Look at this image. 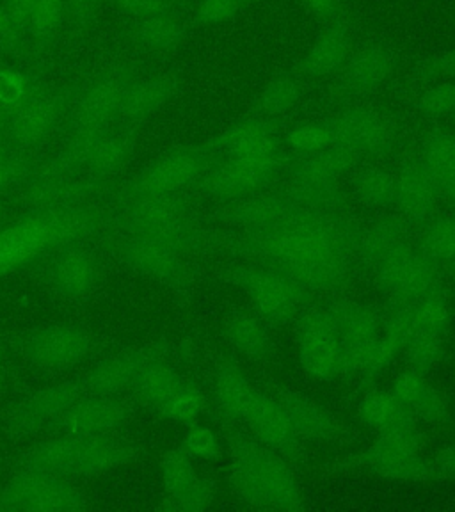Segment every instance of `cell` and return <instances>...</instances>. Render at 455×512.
<instances>
[{
  "mask_svg": "<svg viewBox=\"0 0 455 512\" xmlns=\"http://www.w3.org/2000/svg\"><path fill=\"white\" fill-rule=\"evenodd\" d=\"M219 249L313 292H342L363 260L365 228L347 210L315 207L285 187L219 205Z\"/></svg>",
  "mask_w": 455,
  "mask_h": 512,
  "instance_id": "obj_1",
  "label": "cell"
},
{
  "mask_svg": "<svg viewBox=\"0 0 455 512\" xmlns=\"http://www.w3.org/2000/svg\"><path fill=\"white\" fill-rule=\"evenodd\" d=\"M408 226L404 219L384 217L363 235V260L388 303L416 304L445 288L440 265L409 239Z\"/></svg>",
  "mask_w": 455,
  "mask_h": 512,
  "instance_id": "obj_2",
  "label": "cell"
},
{
  "mask_svg": "<svg viewBox=\"0 0 455 512\" xmlns=\"http://www.w3.org/2000/svg\"><path fill=\"white\" fill-rule=\"evenodd\" d=\"M102 224V212L91 205L29 210L11 226L0 230V276L52 249L88 239Z\"/></svg>",
  "mask_w": 455,
  "mask_h": 512,
  "instance_id": "obj_3",
  "label": "cell"
},
{
  "mask_svg": "<svg viewBox=\"0 0 455 512\" xmlns=\"http://www.w3.org/2000/svg\"><path fill=\"white\" fill-rule=\"evenodd\" d=\"M228 450L230 482L244 504L274 511L303 509V493L288 459L240 432L228 436Z\"/></svg>",
  "mask_w": 455,
  "mask_h": 512,
  "instance_id": "obj_4",
  "label": "cell"
},
{
  "mask_svg": "<svg viewBox=\"0 0 455 512\" xmlns=\"http://www.w3.org/2000/svg\"><path fill=\"white\" fill-rule=\"evenodd\" d=\"M116 207L114 223L123 233L164 240L187 256L210 255L219 249L216 232L196 219L184 192L134 198Z\"/></svg>",
  "mask_w": 455,
  "mask_h": 512,
  "instance_id": "obj_5",
  "label": "cell"
},
{
  "mask_svg": "<svg viewBox=\"0 0 455 512\" xmlns=\"http://www.w3.org/2000/svg\"><path fill=\"white\" fill-rule=\"evenodd\" d=\"M139 454V447L132 441L112 434H61L29 450L22 464L24 468L72 480L118 470L134 463Z\"/></svg>",
  "mask_w": 455,
  "mask_h": 512,
  "instance_id": "obj_6",
  "label": "cell"
},
{
  "mask_svg": "<svg viewBox=\"0 0 455 512\" xmlns=\"http://www.w3.org/2000/svg\"><path fill=\"white\" fill-rule=\"evenodd\" d=\"M216 155L210 139L201 144L173 148L144 166L136 176L121 185L112 198L116 203H121L144 196L185 192L200 180Z\"/></svg>",
  "mask_w": 455,
  "mask_h": 512,
  "instance_id": "obj_7",
  "label": "cell"
},
{
  "mask_svg": "<svg viewBox=\"0 0 455 512\" xmlns=\"http://www.w3.org/2000/svg\"><path fill=\"white\" fill-rule=\"evenodd\" d=\"M219 276L249 296L269 328H285L296 322L297 315L312 297L308 290L278 272L239 260L223 267Z\"/></svg>",
  "mask_w": 455,
  "mask_h": 512,
  "instance_id": "obj_8",
  "label": "cell"
},
{
  "mask_svg": "<svg viewBox=\"0 0 455 512\" xmlns=\"http://www.w3.org/2000/svg\"><path fill=\"white\" fill-rule=\"evenodd\" d=\"M287 168V155L271 159L216 155L192 191L217 205H228L272 189Z\"/></svg>",
  "mask_w": 455,
  "mask_h": 512,
  "instance_id": "obj_9",
  "label": "cell"
},
{
  "mask_svg": "<svg viewBox=\"0 0 455 512\" xmlns=\"http://www.w3.org/2000/svg\"><path fill=\"white\" fill-rule=\"evenodd\" d=\"M358 162H361L358 153L335 144L324 152L297 157L292 164H288L281 187L315 207L347 210V198L340 187V176L356 168Z\"/></svg>",
  "mask_w": 455,
  "mask_h": 512,
  "instance_id": "obj_10",
  "label": "cell"
},
{
  "mask_svg": "<svg viewBox=\"0 0 455 512\" xmlns=\"http://www.w3.org/2000/svg\"><path fill=\"white\" fill-rule=\"evenodd\" d=\"M141 77L137 66L112 63L91 79L80 82L68 112V128L82 132H102L116 123L121 100L128 86Z\"/></svg>",
  "mask_w": 455,
  "mask_h": 512,
  "instance_id": "obj_11",
  "label": "cell"
},
{
  "mask_svg": "<svg viewBox=\"0 0 455 512\" xmlns=\"http://www.w3.org/2000/svg\"><path fill=\"white\" fill-rule=\"evenodd\" d=\"M86 509V496L72 480L24 468L0 491V512H77Z\"/></svg>",
  "mask_w": 455,
  "mask_h": 512,
  "instance_id": "obj_12",
  "label": "cell"
},
{
  "mask_svg": "<svg viewBox=\"0 0 455 512\" xmlns=\"http://www.w3.org/2000/svg\"><path fill=\"white\" fill-rule=\"evenodd\" d=\"M296 324L299 360L304 372L320 381H336L347 376L344 347L328 308L306 304L297 315Z\"/></svg>",
  "mask_w": 455,
  "mask_h": 512,
  "instance_id": "obj_13",
  "label": "cell"
},
{
  "mask_svg": "<svg viewBox=\"0 0 455 512\" xmlns=\"http://www.w3.org/2000/svg\"><path fill=\"white\" fill-rule=\"evenodd\" d=\"M80 82L57 89H41L16 109L6 121V136L16 150L27 153L40 146L57 125L68 118Z\"/></svg>",
  "mask_w": 455,
  "mask_h": 512,
  "instance_id": "obj_14",
  "label": "cell"
},
{
  "mask_svg": "<svg viewBox=\"0 0 455 512\" xmlns=\"http://www.w3.org/2000/svg\"><path fill=\"white\" fill-rule=\"evenodd\" d=\"M96 336L75 322H54L32 329L22 342V356L38 370H64L88 360Z\"/></svg>",
  "mask_w": 455,
  "mask_h": 512,
  "instance_id": "obj_15",
  "label": "cell"
},
{
  "mask_svg": "<svg viewBox=\"0 0 455 512\" xmlns=\"http://www.w3.org/2000/svg\"><path fill=\"white\" fill-rule=\"evenodd\" d=\"M112 251L130 269L160 281L162 285L178 292H187L192 287L194 276L187 260L189 256L164 240L123 233L120 239L114 240Z\"/></svg>",
  "mask_w": 455,
  "mask_h": 512,
  "instance_id": "obj_16",
  "label": "cell"
},
{
  "mask_svg": "<svg viewBox=\"0 0 455 512\" xmlns=\"http://www.w3.org/2000/svg\"><path fill=\"white\" fill-rule=\"evenodd\" d=\"M324 306L335 322L336 333L344 347L347 376L361 377L383 329V310L356 303L340 294H333Z\"/></svg>",
  "mask_w": 455,
  "mask_h": 512,
  "instance_id": "obj_17",
  "label": "cell"
},
{
  "mask_svg": "<svg viewBox=\"0 0 455 512\" xmlns=\"http://www.w3.org/2000/svg\"><path fill=\"white\" fill-rule=\"evenodd\" d=\"M328 120L335 134V144L358 153L361 160L384 159L399 143L397 125L384 112L351 107Z\"/></svg>",
  "mask_w": 455,
  "mask_h": 512,
  "instance_id": "obj_18",
  "label": "cell"
},
{
  "mask_svg": "<svg viewBox=\"0 0 455 512\" xmlns=\"http://www.w3.org/2000/svg\"><path fill=\"white\" fill-rule=\"evenodd\" d=\"M360 463L386 479L418 482L438 477L434 464L422 457L420 432L416 427L379 434V440L360 454Z\"/></svg>",
  "mask_w": 455,
  "mask_h": 512,
  "instance_id": "obj_19",
  "label": "cell"
},
{
  "mask_svg": "<svg viewBox=\"0 0 455 512\" xmlns=\"http://www.w3.org/2000/svg\"><path fill=\"white\" fill-rule=\"evenodd\" d=\"M84 395L88 393L82 381L52 384L13 404L6 411L4 424L13 434H34L52 427L56 429L66 411Z\"/></svg>",
  "mask_w": 455,
  "mask_h": 512,
  "instance_id": "obj_20",
  "label": "cell"
},
{
  "mask_svg": "<svg viewBox=\"0 0 455 512\" xmlns=\"http://www.w3.org/2000/svg\"><path fill=\"white\" fill-rule=\"evenodd\" d=\"M242 420L251 427L255 438L290 463H297L301 459V438L297 436L285 411L271 393L264 392L253 384L242 409Z\"/></svg>",
  "mask_w": 455,
  "mask_h": 512,
  "instance_id": "obj_21",
  "label": "cell"
},
{
  "mask_svg": "<svg viewBox=\"0 0 455 512\" xmlns=\"http://www.w3.org/2000/svg\"><path fill=\"white\" fill-rule=\"evenodd\" d=\"M400 57L386 43H367L349 57L336 77L335 95L338 98H363L372 95L392 77Z\"/></svg>",
  "mask_w": 455,
  "mask_h": 512,
  "instance_id": "obj_22",
  "label": "cell"
},
{
  "mask_svg": "<svg viewBox=\"0 0 455 512\" xmlns=\"http://www.w3.org/2000/svg\"><path fill=\"white\" fill-rule=\"evenodd\" d=\"M137 134L139 128L123 127L114 123L86 148V152L80 157L77 175L86 178L96 187L111 184L134 157Z\"/></svg>",
  "mask_w": 455,
  "mask_h": 512,
  "instance_id": "obj_23",
  "label": "cell"
},
{
  "mask_svg": "<svg viewBox=\"0 0 455 512\" xmlns=\"http://www.w3.org/2000/svg\"><path fill=\"white\" fill-rule=\"evenodd\" d=\"M210 143L217 155L249 157V159H271L287 155L283 150L280 121L248 114L246 118L233 123Z\"/></svg>",
  "mask_w": 455,
  "mask_h": 512,
  "instance_id": "obj_24",
  "label": "cell"
},
{
  "mask_svg": "<svg viewBox=\"0 0 455 512\" xmlns=\"http://www.w3.org/2000/svg\"><path fill=\"white\" fill-rule=\"evenodd\" d=\"M100 280V260L80 242L57 249L56 258L50 265V285L63 299H88L100 285Z\"/></svg>",
  "mask_w": 455,
  "mask_h": 512,
  "instance_id": "obj_25",
  "label": "cell"
},
{
  "mask_svg": "<svg viewBox=\"0 0 455 512\" xmlns=\"http://www.w3.org/2000/svg\"><path fill=\"white\" fill-rule=\"evenodd\" d=\"M127 404L118 395H84L56 425L61 434L105 436L127 422Z\"/></svg>",
  "mask_w": 455,
  "mask_h": 512,
  "instance_id": "obj_26",
  "label": "cell"
},
{
  "mask_svg": "<svg viewBox=\"0 0 455 512\" xmlns=\"http://www.w3.org/2000/svg\"><path fill=\"white\" fill-rule=\"evenodd\" d=\"M164 488L168 491V507L175 511H207L214 500V489L192 466L185 450H173L162 459Z\"/></svg>",
  "mask_w": 455,
  "mask_h": 512,
  "instance_id": "obj_27",
  "label": "cell"
},
{
  "mask_svg": "<svg viewBox=\"0 0 455 512\" xmlns=\"http://www.w3.org/2000/svg\"><path fill=\"white\" fill-rule=\"evenodd\" d=\"M397 176V198L395 208L399 210L409 226H422L436 216L440 191L420 157H411L404 162Z\"/></svg>",
  "mask_w": 455,
  "mask_h": 512,
  "instance_id": "obj_28",
  "label": "cell"
},
{
  "mask_svg": "<svg viewBox=\"0 0 455 512\" xmlns=\"http://www.w3.org/2000/svg\"><path fill=\"white\" fill-rule=\"evenodd\" d=\"M180 89V75L159 73L152 77H137L121 100L116 125L141 128L146 121L168 104Z\"/></svg>",
  "mask_w": 455,
  "mask_h": 512,
  "instance_id": "obj_29",
  "label": "cell"
},
{
  "mask_svg": "<svg viewBox=\"0 0 455 512\" xmlns=\"http://www.w3.org/2000/svg\"><path fill=\"white\" fill-rule=\"evenodd\" d=\"M352 54V25L349 16L324 27L310 52L290 70L301 79H322L344 68Z\"/></svg>",
  "mask_w": 455,
  "mask_h": 512,
  "instance_id": "obj_30",
  "label": "cell"
},
{
  "mask_svg": "<svg viewBox=\"0 0 455 512\" xmlns=\"http://www.w3.org/2000/svg\"><path fill=\"white\" fill-rule=\"evenodd\" d=\"M274 399L278 400L290 424L301 440L313 443H331L338 436V424L328 409L322 408L315 400L296 390L283 386L269 388Z\"/></svg>",
  "mask_w": 455,
  "mask_h": 512,
  "instance_id": "obj_31",
  "label": "cell"
},
{
  "mask_svg": "<svg viewBox=\"0 0 455 512\" xmlns=\"http://www.w3.org/2000/svg\"><path fill=\"white\" fill-rule=\"evenodd\" d=\"M192 388L194 386L187 383L168 363L152 354L139 370L130 393L141 404L164 416L171 404Z\"/></svg>",
  "mask_w": 455,
  "mask_h": 512,
  "instance_id": "obj_32",
  "label": "cell"
},
{
  "mask_svg": "<svg viewBox=\"0 0 455 512\" xmlns=\"http://www.w3.org/2000/svg\"><path fill=\"white\" fill-rule=\"evenodd\" d=\"M192 27L187 15H155L132 18L128 24V40L144 54L166 56L182 47Z\"/></svg>",
  "mask_w": 455,
  "mask_h": 512,
  "instance_id": "obj_33",
  "label": "cell"
},
{
  "mask_svg": "<svg viewBox=\"0 0 455 512\" xmlns=\"http://www.w3.org/2000/svg\"><path fill=\"white\" fill-rule=\"evenodd\" d=\"M152 354L125 349L100 361L88 376L80 379L88 395H121L132 390L139 370Z\"/></svg>",
  "mask_w": 455,
  "mask_h": 512,
  "instance_id": "obj_34",
  "label": "cell"
},
{
  "mask_svg": "<svg viewBox=\"0 0 455 512\" xmlns=\"http://www.w3.org/2000/svg\"><path fill=\"white\" fill-rule=\"evenodd\" d=\"M224 336L235 351L251 361L269 363L278 356V347L269 326L255 313L233 310L224 320Z\"/></svg>",
  "mask_w": 455,
  "mask_h": 512,
  "instance_id": "obj_35",
  "label": "cell"
},
{
  "mask_svg": "<svg viewBox=\"0 0 455 512\" xmlns=\"http://www.w3.org/2000/svg\"><path fill=\"white\" fill-rule=\"evenodd\" d=\"M415 304L386 303L383 308V329L376 349L368 361L361 379H374L402 352L411 328V315Z\"/></svg>",
  "mask_w": 455,
  "mask_h": 512,
  "instance_id": "obj_36",
  "label": "cell"
},
{
  "mask_svg": "<svg viewBox=\"0 0 455 512\" xmlns=\"http://www.w3.org/2000/svg\"><path fill=\"white\" fill-rule=\"evenodd\" d=\"M253 383L249 381L237 361L226 358L216 368L214 377V413L224 425L237 424L242 420V409L246 404Z\"/></svg>",
  "mask_w": 455,
  "mask_h": 512,
  "instance_id": "obj_37",
  "label": "cell"
},
{
  "mask_svg": "<svg viewBox=\"0 0 455 512\" xmlns=\"http://www.w3.org/2000/svg\"><path fill=\"white\" fill-rule=\"evenodd\" d=\"M392 392L408 406L416 420L443 424L450 418L448 400L431 383H427L422 374L413 370L400 374L393 383Z\"/></svg>",
  "mask_w": 455,
  "mask_h": 512,
  "instance_id": "obj_38",
  "label": "cell"
},
{
  "mask_svg": "<svg viewBox=\"0 0 455 512\" xmlns=\"http://www.w3.org/2000/svg\"><path fill=\"white\" fill-rule=\"evenodd\" d=\"M420 160L432 176L443 200L455 205V134L436 130L425 137Z\"/></svg>",
  "mask_w": 455,
  "mask_h": 512,
  "instance_id": "obj_39",
  "label": "cell"
},
{
  "mask_svg": "<svg viewBox=\"0 0 455 512\" xmlns=\"http://www.w3.org/2000/svg\"><path fill=\"white\" fill-rule=\"evenodd\" d=\"M358 411L363 424L379 434L416 427V416L393 392L367 393L361 400Z\"/></svg>",
  "mask_w": 455,
  "mask_h": 512,
  "instance_id": "obj_40",
  "label": "cell"
},
{
  "mask_svg": "<svg viewBox=\"0 0 455 512\" xmlns=\"http://www.w3.org/2000/svg\"><path fill=\"white\" fill-rule=\"evenodd\" d=\"M66 25L68 0H38L25 25V40L32 54H47L56 45Z\"/></svg>",
  "mask_w": 455,
  "mask_h": 512,
  "instance_id": "obj_41",
  "label": "cell"
},
{
  "mask_svg": "<svg viewBox=\"0 0 455 512\" xmlns=\"http://www.w3.org/2000/svg\"><path fill=\"white\" fill-rule=\"evenodd\" d=\"M304 95V79L288 70L281 72L265 84V88L258 93L255 102L249 109V114L265 116L278 120L283 114L292 111Z\"/></svg>",
  "mask_w": 455,
  "mask_h": 512,
  "instance_id": "obj_42",
  "label": "cell"
},
{
  "mask_svg": "<svg viewBox=\"0 0 455 512\" xmlns=\"http://www.w3.org/2000/svg\"><path fill=\"white\" fill-rule=\"evenodd\" d=\"M352 194L372 208H395L397 176L381 168L361 169L352 180Z\"/></svg>",
  "mask_w": 455,
  "mask_h": 512,
  "instance_id": "obj_43",
  "label": "cell"
},
{
  "mask_svg": "<svg viewBox=\"0 0 455 512\" xmlns=\"http://www.w3.org/2000/svg\"><path fill=\"white\" fill-rule=\"evenodd\" d=\"M418 246L425 255L431 256L436 264L455 269V216L431 217L420 226Z\"/></svg>",
  "mask_w": 455,
  "mask_h": 512,
  "instance_id": "obj_44",
  "label": "cell"
},
{
  "mask_svg": "<svg viewBox=\"0 0 455 512\" xmlns=\"http://www.w3.org/2000/svg\"><path fill=\"white\" fill-rule=\"evenodd\" d=\"M445 338L447 336L409 329L408 340L402 349L409 370L422 376H427L431 370H434L438 361L441 360Z\"/></svg>",
  "mask_w": 455,
  "mask_h": 512,
  "instance_id": "obj_45",
  "label": "cell"
},
{
  "mask_svg": "<svg viewBox=\"0 0 455 512\" xmlns=\"http://www.w3.org/2000/svg\"><path fill=\"white\" fill-rule=\"evenodd\" d=\"M450 301L445 288L434 292L431 296L420 299L413 308L411 315V331H424L434 335H448L450 326Z\"/></svg>",
  "mask_w": 455,
  "mask_h": 512,
  "instance_id": "obj_46",
  "label": "cell"
},
{
  "mask_svg": "<svg viewBox=\"0 0 455 512\" xmlns=\"http://www.w3.org/2000/svg\"><path fill=\"white\" fill-rule=\"evenodd\" d=\"M283 143L287 144L288 150L296 157H306L335 146V134H333L331 123L326 118L322 121H310V123L297 125L288 132Z\"/></svg>",
  "mask_w": 455,
  "mask_h": 512,
  "instance_id": "obj_47",
  "label": "cell"
},
{
  "mask_svg": "<svg viewBox=\"0 0 455 512\" xmlns=\"http://www.w3.org/2000/svg\"><path fill=\"white\" fill-rule=\"evenodd\" d=\"M38 84L24 72L0 64V109L9 116L38 91Z\"/></svg>",
  "mask_w": 455,
  "mask_h": 512,
  "instance_id": "obj_48",
  "label": "cell"
},
{
  "mask_svg": "<svg viewBox=\"0 0 455 512\" xmlns=\"http://www.w3.org/2000/svg\"><path fill=\"white\" fill-rule=\"evenodd\" d=\"M251 0H194L189 11L191 27L223 24L248 6Z\"/></svg>",
  "mask_w": 455,
  "mask_h": 512,
  "instance_id": "obj_49",
  "label": "cell"
},
{
  "mask_svg": "<svg viewBox=\"0 0 455 512\" xmlns=\"http://www.w3.org/2000/svg\"><path fill=\"white\" fill-rule=\"evenodd\" d=\"M112 8L128 18H146L155 15H187L191 0H109Z\"/></svg>",
  "mask_w": 455,
  "mask_h": 512,
  "instance_id": "obj_50",
  "label": "cell"
},
{
  "mask_svg": "<svg viewBox=\"0 0 455 512\" xmlns=\"http://www.w3.org/2000/svg\"><path fill=\"white\" fill-rule=\"evenodd\" d=\"M411 104L427 118L455 116V84H438L424 89L413 96Z\"/></svg>",
  "mask_w": 455,
  "mask_h": 512,
  "instance_id": "obj_51",
  "label": "cell"
},
{
  "mask_svg": "<svg viewBox=\"0 0 455 512\" xmlns=\"http://www.w3.org/2000/svg\"><path fill=\"white\" fill-rule=\"evenodd\" d=\"M455 75V48L441 52L436 56L427 57L424 61L416 63L409 75V82L413 84H427L441 77H454Z\"/></svg>",
  "mask_w": 455,
  "mask_h": 512,
  "instance_id": "obj_52",
  "label": "cell"
},
{
  "mask_svg": "<svg viewBox=\"0 0 455 512\" xmlns=\"http://www.w3.org/2000/svg\"><path fill=\"white\" fill-rule=\"evenodd\" d=\"M184 450L192 457L217 461L221 457V445L208 427H191L185 434Z\"/></svg>",
  "mask_w": 455,
  "mask_h": 512,
  "instance_id": "obj_53",
  "label": "cell"
},
{
  "mask_svg": "<svg viewBox=\"0 0 455 512\" xmlns=\"http://www.w3.org/2000/svg\"><path fill=\"white\" fill-rule=\"evenodd\" d=\"M0 54L22 57L31 56V47L25 40L24 34L13 24L6 9L0 4Z\"/></svg>",
  "mask_w": 455,
  "mask_h": 512,
  "instance_id": "obj_54",
  "label": "cell"
},
{
  "mask_svg": "<svg viewBox=\"0 0 455 512\" xmlns=\"http://www.w3.org/2000/svg\"><path fill=\"white\" fill-rule=\"evenodd\" d=\"M104 0H68V25L75 36H84L93 27Z\"/></svg>",
  "mask_w": 455,
  "mask_h": 512,
  "instance_id": "obj_55",
  "label": "cell"
},
{
  "mask_svg": "<svg viewBox=\"0 0 455 512\" xmlns=\"http://www.w3.org/2000/svg\"><path fill=\"white\" fill-rule=\"evenodd\" d=\"M299 2L324 25L347 16L340 0H299Z\"/></svg>",
  "mask_w": 455,
  "mask_h": 512,
  "instance_id": "obj_56",
  "label": "cell"
},
{
  "mask_svg": "<svg viewBox=\"0 0 455 512\" xmlns=\"http://www.w3.org/2000/svg\"><path fill=\"white\" fill-rule=\"evenodd\" d=\"M38 0H0L2 8L6 9L9 18L13 20V24L20 29L25 36V25L29 22L32 9L36 6Z\"/></svg>",
  "mask_w": 455,
  "mask_h": 512,
  "instance_id": "obj_57",
  "label": "cell"
},
{
  "mask_svg": "<svg viewBox=\"0 0 455 512\" xmlns=\"http://www.w3.org/2000/svg\"><path fill=\"white\" fill-rule=\"evenodd\" d=\"M434 470L441 477H454L455 475V447L443 448L434 459Z\"/></svg>",
  "mask_w": 455,
  "mask_h": 512,
  "instance_id": "obj_58",
  "label": "cell"
},
{
  "mask_svg": "<svg viewBox=\"0 0 455 512\" xmlns=\"http://www.w3.org/2000/svg\"><path fill=\"white\" fill-rule=\"evenodd\" d=\"M6 121H8V114L0 109V128L6 127Z\"/></svg>",
  "mask_w": 455,
  "mask_h": 512,
  "instance_id": "obj_59",
  "label": "cell"
},
{
  "mask_svg": "<svg viewBox=\"0 0 455 512\" xmlns=\"http://www.w3.org/2000/svg\"><path fill=\"white\" fill-rule=\"evenodd\" d=\"M2 386H4V379H2V374H0V390H2Z\"/></svg>",
  "mask_w": 455,
  "mask_h": 512,
  "instance_id": "obj_60",
  "label": "cell"
},
{
  "mask_svg": "<svg viewBox=\"0 0 455 512\" xmlns=\"http://www.w3.org/2000/svg\"><path fill=\"white\" fill-rule=\"evenodd\" d=\"M0 354H2V340H0Z\"/></svg>",
  "mask_w": 455,
  "mask_h": 512,
  "instance_id": "obj_61",
  "label": "cell"
},
{
  "mask_svg": "<svg viewBox=\"0 0 455 512\" xmlns=\"http://www.w3.org/2000/svg\"><path fill=\"white\" fill-rule=\"evenodd\" d=\"M0 466H2V452H0Z\"/></svg>",
  "mask_w": 455,
  "mask_h": 512,
  "instance_id": "obj_62",
  "label": "cell"
},
{
  "mask_svg": "<svg viewBox=\"0 0 455 512\" xmlns=\"http://www.w3.org/2000/svg\"><path fill=\"white\" fill-rule=\"evenodd\" d=\"M251 2H253V0H251Z\"/></svg>",
  "mask_w": 455,
  "mask_h": 512,
  "instance_id": "obj_63",
  "label": "cell"
},
{
  "mask_svg": "<svg viewBox=\"0 0 455 512\" xmlns=\"http://www.w3.org/2000/svg\"><path fill=\"white\" fill-rule=\"evenodd\" d=\"M454 271H455V269H454Z\"/></svg>",
  "mask_w": 455,
  "mask_h": 512,
  "instance_id": "obj_64",
  "label": "cell"
}]
</instances>
